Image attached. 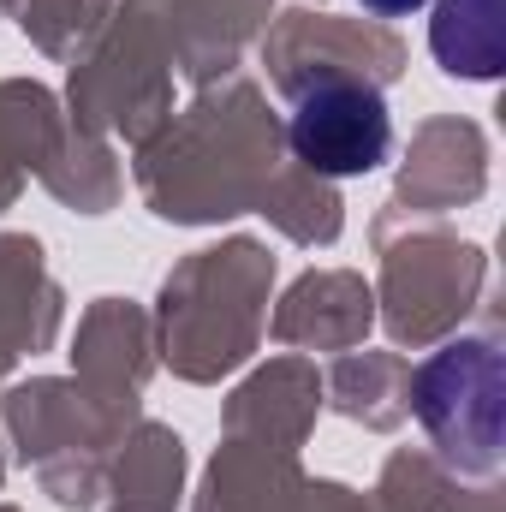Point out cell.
<instances>
[{
	"mask_svg": "<svg viewBox=\"0 0 506 512\" xmlns=\"http://www.w3.org/2000/svg\"><path fill=\"white\" fill-rule=\"evenodd\" d=\"M501 405H506L501 352L477 334L435 346L411 370V411L429 429V441L447 453V465H459V471H495V459H501Z\"/></svg>",
	"mask_w": 506,
	"mask_h": 512,
	"instance_id": "6da1fadb",
	"label": "cell"
},
{
	"mask_svg": "<svg viewBox=\"0 0 506 512\" xmlns=\"http://www.w3.org/2000/svg\"><path fill=\"white\" fill-rule=\"evenodd\" d=\"M292 155L322 179H358L376 173L393 149V114L387 96L364 78H310L292 96L286 114Z\"/></svg>",
	"mask_w": 506,
	"mask_h": 512,
	"instance_id": "7a4b0ae2",
	"label": "cell"
},
{
	"mask_svg": "<svg viewBox=\"0 0 506 512\" xmlns=\"http://www.w3.org/2000/svg\"><path fill=\"white\" fill-rule=\"evenodd\" d=\"M429 48L453 78H501L506 66V0H435Z\"/></svg>",
	"mask_w": 506,
	"mask_h": 512,
	"instance_id": "3957f363",
	"label": "cell"
},
{
	"mask_svg": "<svg viewBox=\"0 0 506 512\" xmlns=\"http://www.w3.org/2000/svg\"><path fill=\"white\" fill-rule=\"evenodd\" d=\"M364 6H370L376 18H411V12H417V6H429V0H364Z\"/></svg>",
	"mask_w": 506,
	"mask_h": 512,
	"instance_id": "277c9868",
	"label": "cell"
}]
</instances>
